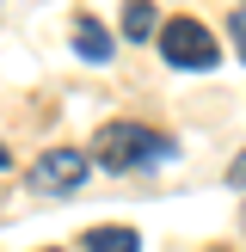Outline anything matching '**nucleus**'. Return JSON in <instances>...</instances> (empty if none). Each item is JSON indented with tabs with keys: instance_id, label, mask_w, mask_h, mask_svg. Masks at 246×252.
I'll return each instance as SVG.
<instances>
[{
	"instance_id": "2",
	"label": "nucleus",
	"mask_w": 246,
	"mask_h": 252,
	"mask_svg": "<svg viewBox=\"0 0 246 252\" xmlns=\"http://www.w3.org/2000/svg\"><path fill=\"white\" fill-rule=\"evenodd\" d=\"M160 56H166L172 68L209 74L221 62V43L209 37V25H197V19H166V25H160Z\"/></svg>"
},
{
	"instance_id": "8",
	"label": "nucleus",
	"mask_w": 246,
	"mask_h": 252,
	"mask_svg": "<svg viewBox=\"0 0 246 252\" xmlns=\"http://www.w3.org/2000/svg\"><path fill=\"white\" fill-rule=\"evenodd\" d=\"M228 185H234V191H246V154H234V166H228Z\"/></svg>"
},
{
	"instance_id": "6",
	"label": "nucleus",
	"mask_w": 246,
	"mask_h": 252,
	"mask_svg": "<svg viewBox=\"0 0 246 252\" xmlns=\"http://www.w3.org/2000/svg\"><path fill=\"white\" fill-rule=\"evenodd\" d=\"M80 246L86 252H142V234H135V228H92Z\"/></svg>"
},
{
	"instance_id": "9",
	"label": "nucleus",
	"mask_w": 246,
	"mask_h": 252,
	"mask_svg": "<svg viewBox=\"0 0 246 252\" xmlns=\"http://www.w3.org/2000/svg\"><path fill=\"white\" fill-rule=\"evenodd\" d=\"M0 166H12V154H6V148H0Z\"/></svg>"
},
{
	"instance_id": "3",
	"label": "nucleus",
	"mask_w": 246,
	"mask_h": 252,
	"mask_svg": "<svg viewBox=\"0 0 246 252\" xmlns=\"http://www.w3.org/2000/svg\"><path fill=\"white\" fill-rule=\"evenodd\" d=\"M86 172H92V154H80V148H49V154L31 160V172H25V185L43 197H68L86 185Z\"/></svg>"
},
{
	"instance_id": "1",
	"label": "nucleus",
	"mask_w": 246,
	"mask_h": 252,
	"mask_svg": "<svg viewBox=\"0 0 246 252\" xmlns=\"http://www.w3.org/2000/svg\"><path fill=\"white\" fill-rule=\"evenodd\" d=\"M92 154H98L105 172H142V166H166V160H179V142L160 135V129H148V123H105Z\"/></svg>"
},
{
	"instance_id": "4",
	"label": "nucleus",
	"mask_w": 246,
	"mask_h": 252,
	"mask_svg": "<svg viewBox=\"0 0 246 252\" xmlns=\"http://www.w3.org/2000/svg\"><path fill=\"white\" fill-rule=\"evenodd\" d=\"M68 37H74V56H80V62H92V68H98V62H111V49H117V43H111V31L92 19V12H74Z\"/></svg>"
},
{
	"instance_id": "5",
	"label": "nucleus",
	"mask_w": 246,
	"mask_h": 252,
	"mask_svg": "<svg viewBox=\"0 0 246 252\" xmlns=\"http://www.w3.org/2000/svg\"><path fill=\"white\" fill-rule=\"evenodd\" d=\"M123 37H129V43L160 37V25H154V0H123Z\"/></svg>"
},
{
	"instance_id": "10",
	"label": "nucleus",
	"mask_w": 246,
	"mask_h": 252,
	"mask_svg": "<svg viewBox=\"0 0 246 252\" xmlns=\"http://www.w3.org/2000/svg\"><path fill=\"white\" fill-rule=\"evenodd\" d=\"M49 252H62V246H49Z\"/></svg>"
},
{
	"instance_id": "7",
	"label": "nucleus",
	"mask_w": 246,
	"mask_h": 252,
	"mask_svg": "<svg viewBox=\"0 0 246 252\" xmlns=\"http://www.w3.org/2000/svg\"><path fill=\"white\" fill-rule=\"evenodd\" d=\"M228 37H234V49H240V62H246V0L228 12Z\"/></svg>"
}]
</instances>
